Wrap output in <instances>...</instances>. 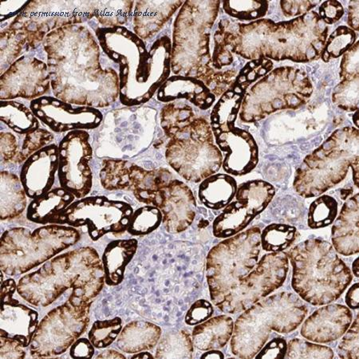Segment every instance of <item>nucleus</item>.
Returning <instances> with one entry per match:
<instances>
[{
    "mask_svg": "<svg viewBox=\"0 0 359 359\" xmlns=\"http://www.w3.org/2000/svg\"><path fill=\"white\" fill-rule=\"evenodd\" d=\"M102 258L92 247H83L59 254L39 269L20 278L17 293L39 308L55 302L68 289L93 301L105 285Z\"/></svg>",
    "mask_w": 359,
    "mask_h": 359,
    "instance_id": "f257e3e1",
    "label": "nucleus"
},
{
    "mask_svg": "<svg viewBox=\"0 0 359 359\" xmlns=\"http://www.w3.org/2000/svg\"><path fill=\"white\" fill-rule=\"evenodd\" d=\"M286 254L292 267L293 290L311 305L334 302L353 280L348 266L326 241L306 240Z\"/></svg>",
    "mask_w": 359,
    "mask_h": 359,
    "instance_id": "f03ea898",
    "label": "nucleus"
},
{
    "mask_svg": "<svg viewBox=\"0 0 359 359\" xmlns=\"http://www.w3.org/2000/svg\"><path fill=\"white\" fill-rule=\"evenodd\" d=\"M308 314V306L297 294L282 292L269 295L237 318L230 340L231 354L239 358H255L271 332L292 333Z\"/></svg>",
    "mask_w": 359,
    "mask_h": 359,
    "instance_id": "7ed1b4c3",
    "label": "nucleus"
},
{
    "mask_svg": "<svg viewBox=\"0 0 359 359\" xmlns=\"http://www.w3.org/2000/svg\"><path fill=\"white\" fill-rule=\"evenodd\" d=\"M358 165V130L344 127L306 157L295 172L293 187L304 198H318L344 181Z\"/></svg>",
    "mask_w": 359,
    "mask_h": 359,
    "instance_id": "20e7f679",
    "label": "nucleus"
},
{
    "mask_svg": "<svg viewBox=\"0 0 359 359\" xmlns=\"http://www.w3.org/2000/svg\"><path fill=\"white\" fill-rule=\"evenodd\" d=\"M80 239L79 231L68 225L46 224L34 231L23 227L8 229L0 241V267L9 276L26 274L78 244Z\"/></svg>",
    "mask_w": 359,
    "mask_h": 359,
    "instance_id": "39448f33",
    "label": "nucleus"
},
{
    "mask_svg": "<svg viewBox=\"0 0 359 359\" xmlns=\"http://www.w3.org/2000/svg\"><path fill=\"white\" fill-rule=\"evenodd\" d=\"M205 2L184 3L175 26L172 48V71L184 74L210 85L217 74L210 67V36L214 22L217 19L219 2L205 14L211 2L201 13ZM206 7V6H205Z\"/></svg>",
    "mask_w": 359,
    "mask_h": 359,
    "instance_id": "423d86ee",
    "label": "nucleus"
},
{
    "mask_svg": "<svg viewBox=\"0 0 359 359\" xmlns=\"http://www.w3.org/2000/svg\"><path fill=\"white\" fill-rule=\"evenodd\" d=\"M262 229L258 226L226 238L214 246L206 259V279L212 303L218 308L259 259Z\"/></svg>",
    "mask_w": 359,
    "mask_h": 359,
    "instance_id": "0eeeda50",
    "label": "nucleus"
},
{
    "mask_svg": "<svg viewBox=\"0 0 359 359\" xmlns=\"http://www.w3.org/2000/svg\"><path fill=\"white\" fill-rule=\"evenodd\" d=\"M167 137L168 163L187 182H201L221 170L223 155L205 118L196 117Z\"/></svg>",
    "mask_w": 359,
    "mask_h": 359,
    "instance_id": "6e6552de",
    "label": "nucleus"
},
{
    "mask_svg": "<svg viewBox=\"0 0 359 359\" xmlns=\"http://www.w3.org/2000/svg\"><path fill=\"white\" fill-rule=\"evenodd\" d=\"M92 303L72 292L65 304L50 311L34 334L32 357L51 358L65 353L88 330Z\"/></svg>",
    "mask_w": 359,
    "mask_h": 359,
    "instance_id": "1a4fd4ad",
    "label": "nucleus"
},
{
    "mask_svg": "<svg viewBox=\"0 0 359 359\" xmlns=\"http://www.w3.org/2000/svg\"><path fill=\"white\" fill-rule=\"evenodd\" d=\"M313 92L308 78H276V69L245 93L240 118L254 123L281 109H297L309 100Z\"/></svg>",
    "mask_w": 359,
    "mask_h": 359,
    "instance_id": "9d476101",
    "label": "nucleus"
},
{
    "mask_svg": "<svg viewBox=\"0 0 359 359\" xmlns=\"http://www.w3.org/2000/svg\"><path fill=\"white\" fill-rule=\"evenodd\" d=\"M134 213L132 206L125 201H114L103 196H86L74 201L51 224L86 226L93 241H97L109 233H124L129 227Z\"/></svg>",
    "mask_w": 359,
    "mask_h": 359,
    "instance_id": "9b49d317",
    "label": "nucleus"
},
{
    "mask_svg": "<svg viewBox=\"0 0 359 359\" xmlns=\"http://www.w3.org/2000/svg\"><path fill=\"white\" fill-rule=\"evenodd\" d=\"M289 270L286 252L264 255L247 276L224 299L218 309L225 314H240L268 297L285 283Z\"/></svg>",
    "mask_w": 359,
    "mask_h": 359,
    "instance_id": "f8f14e48",
    "label": "nucleus"
},
{
    "mask_svg": "<svg viewBox=\"0 0 359 359\" xmlns=\"http://www.w3.org/2000/svg\"><path fill=\"white\" fill-rule=\"evenodd\" d=\"M172 179V172L166 169L147 170L124 160H105L100 172L104 189L131 192L139 202L156 207L162 189Z\"/></svg>",
    "mask_w": 359,
    "mask_h": 359,
    "instance_id": "ddd939ff",
    "label": "nucleus"
},
{
    "mask_svg": "<svg viewBox=\"0 0 359 359\" xmlns=\"http://www.w3.org/2000/svg\"><path fill=\"white\" fill-rule=\"evenodd\" d=\"M275 195L273 185L263 180L241 184L237 188L235 201L225 207L213 222L214 236L226 239L245 231L268 208Z\"/></svg>",
    "mask_w": 359,
    "mask_h": 359,
    "instance_id": "4468645a",
    "label": "nucleus"
},
{
    "mask_svg": "<svg viewBox=\"0 0 359 359\" xmlns=\"http://www.w3.org/2000/svg\"><path fill=\"white\" fill-rule=\"evenodd\" d=\"M92 158L90 136L86 131L69 133L59 148V180L61 187L76 199L88 196L93 187V175L89 165Z\"/></svg>",
    "mask_w": 359,
    "mask_h": 359,
    "instance_id": "2eb2a0df",
    "label": "nucleus"
},
{
    "mask_svg": "<svg viewBox=\"0 0 359 359\" xmlns=\"http://www.w3.org/2000/svg\"><path fill=\"white\" fill-rule=\"evenodd\" d=\"M17 283L13 279L2 283L0 337L16 341L23 348L30 346L39 326V313L13 298Z\"/></svg>",
    "mask_w": 359,
    "mask_h": 359,
    "instance_id": "dca6fc26",
    "label": "nucleus"
},
{
    "mask_svg": "<svg viewBox=\"0 0 359 359\" xmlns=\"http://www.w3.org/2000/svg\"><path fill=\"white\" fill-rule=\"evenodd\" d=\"M34 115L55 132L95 129L102 114L92 107L74 108L53 97H41L32 102Z\"/></svg>",
    "mask_w": 359,
    "mask_h": 359,
    "instance_id": "f3484780",
    "label": "nucleus"
},
{
    "mask_svg": "<svg viewBox=\"0 0 359 359\" xmlns=\"http://www.w3.org/2000/svg\"><path fill=\"white\" fill-rule=\"evenodd\" d=\"M158 208L162 213V224L170 234L187 231L196 218V202L193 191L176 178L162 189Z\"/></svg>",
    "mask_w": 359,
    "mask_h": 359,
    "instance_id": "a211bd4d",
    "label": "nucleus"
},
{
    "mask_svg": "<svg viewBox=\"0 0 359 359\" xmlns=\"http://www.w3.org/2000/svg\"><path fill=\"white\" fill-rule=\"evenodd\" d=\"M214 137L219 150L225 154L222 166L226 173L240 177L257 167L259 150L250 133L233 126Z\"/></svg>",
    "mask_w": 359,
    "mask_h": 359,
    "instance_id": "6ab92c4d",
    "label": "nucleus"
},
{
    "mask_svg": "<svg viewBox=\"0 0 359 359\" xmlns=\"http://www.w3.org/2000/svg\"><path fill=\"white\" fill-rule=\"evenodd\" d=\"M352 320V312L347 306L332 303L323 305L306 318L300 334L313 343H332L343 337Z\"/></svg>",
    "mask_w": 359,
    "mask_h": 359,
    "instance_id": "aec40b11",
    "label": "nucleus"
},
{
    "mask_svg": "<svg viewBox=\"0 0 359 359\" xmlns=\"http://www.w3.org/2000/svg\"><path fill=\"white\" fill-rule=\"evenodd\" d=\"M59 165V149L55 144L39 150L27 160L22 168L20 181L28 198H41L52 189Z\"/></svg>",
    "mask_w": 359,
    "mask_h": 359,
    "instance_id": "412c9836",
    "label": "nucleus"
},
{
    "mask_svg": "<svg viewBox=\"0 0 359 359\" xmlns=\"http://www.w3.org/2000/svg\"><path fill=\"white\" fill-rule=\"evenodd\" d=\"M161 102H172L185 100L202 111L210 109L216 101V96L201 80L194 77L176 76L167 81L158 94Z\"/></svg>",
    "mask_w": 359,
    "mask_h": 359,
    "instance_id": "4be33fe9",
    "label": "nucleus"
},
{
    "mask_svg": "<svg viewBox=\"0 0 359 359\" xmlns=\"http://www.w3.org/2000/svg\"><path fill=\"white\" fill-rule=\"evenodd\" d=\"M358 199L357 194L344 203L332 229V246L337 253L345 257L359 252Z\"/></svg>",
    "mask_w": 359,
    "mask_h": 359,
    "instance_id": "5701e85b",
    "label": "nucleus"
},
{
    "mask_svg": "<svg viewBox=\"0 0 359 359\" xmlns=\"http://www.w3.org/2000/svg\"><path fill=\"white\" fill-rule=\"evenodd\" d=\"M234 323L231 316L221 315L198 324L191 334L195 348L201 351L224 348L233 337Z\"/></svg>",
    "mask_w": 359,
    "mask_h": 359,
    "instance_id": "b1692460",
    "label": "nucleus"
},
{
    "mask_svg": "<svg viewBox=\"0 0 359 359\" xmlns=\"http://www.w3.org/2000/svg\"><path fill=\"white\" fill-rule=\"evenodd\" d=\"M161 334V328L153 323L133 321L121 330L116 346L121 352L130 355L151 351L158 346Z\"/></svg>",
    "mask_w": 359,
    "mask_h": 359,
    "instance_id": "393cba45",
    "label": "nucleus"
},
{
    "mask_svg": "<svg viewBox=\"0 0 359 359\" xmlns=\"http://www.w3.org/2000/svg\"><path fill=\"white\" fill-rule=\"evenodd\" d=\"M138 241L135 238L114 241L104 250L102 262L108 286H118L124 280L125 271L135 256Z\"/></svg>",
    "mask_w": 359,
    "mask_h": 359,
    "instance_id": "a878e982",
    "label": "nucleus"
},
{
    "mask_svg": "<svg viewBox=\"0 0 359 359\" xmlns=\"http://www.w3.org/2000/svg\"><path fill=\"white\" fill-rule=\"evenodd\" d=\"M75 199L72 193L62 187L51 189L41 198L30 203L27 210V218L34 224H51Z\"/></svg>",
    "mask_w": 359,
    "mask_h": 359,
    "instance_id": "bb28decb",
    "label": "nucleus"
},
{
    "mask_svg": "<svg viewBox=\"0 0 359 359\" xmlns=\"http://www.w3.org/2000/svg\"><path fill=\"white\" fill-rule=\"evenodd\" d=\"M248 88L235 81L233 85L219 98L211 113L210 125L213 135L235 126Z\"/></svg>",
    "mask_w": 359,
    "mask_h": 359,
    "instance_id": "cd10ccee",
    "label": "nucleus"
},
{
    "mask_svg": "<svg viewBox=\"0 0 359 359\" xmlns=\"http://www.w3.org/2000/svg\"><path fill=\"white\" fill-rule=\"evenodd\" d=\"M237 182L233 176L216 173L200 184L198 198L201 204L212 210H222L235 198Z\"/></svg>",
    "mask_w": 359,
    "mask_h": 359,
    "instance_id": "c85d7f7f",
    "label": "nucleus"
},
{
    "mask_svg": "<svg viewBox=\"0 0 359 359\" xmlns=\"http://www.w3.org/2000/svg\"><path fill=\"white\" fill-rule=\"evenodd\" d=\"M27 198L20 179L14 173H1V207L0 217L2 221L17 218L25 211Z\"/></svg>",
    "mask_w": 359,
    "mask_h": 359,
    "instance_id": "c756f323",
    "label": "nucleus"
},
{
    "mask_svg": "<svg viewBox=\"0 0 359 359\" xmlns=\"http://www.w3.org/2000/svg\"><path fill=\"white\" fill-rule=\"evenodd\" d=\"M155 358H192L194 346L192 335L184 330L166 334L160 339Z\"/></svg>",
    "mask_w": 359,
    "mask_h": 359,
    "instance_id": "7c9ffc66",
    "label": "nucleus"
},
{
    "mask_svg": "<svg viewBox=\"0 0 359 359\" xmlns=\"http://www.w3.org/2000/svg\"><path fill=\"white\" fill-rule=\"evenodd\" d=\"M297 235V229L292 225L271 224L262 230L260 245L266 252H283L293 245Z\"/></svg>",
    "mask_w": 359,
    "mask_h": 359,
    "instance_id": "2f4dec72",
    "label": "nucleus"
},
{
    "mask_svg": "<svg viewBox=\"0 0 359 359\" xmlns=\"http://www.w3.org/2000/svg\"><path fill=\"white\" fill-rule=\"evenodd\" d=\"M1 120L10 129L20 134H30L39 128L38 120L19 102H3Z\"/></svg>",
    "mask_w": 359,
    "mask_h": 359,
    "instance_id": "473e14b6",
    "label": "nucleus"
},
{
    "mask_svg": "<svg viewBox=\"0 0 359 359\" xmlns=\"http://www.w3.org/2000/svg\"><path fill=\"white\" fill-rule=\"evenodd\" d=\"M339 213V203L329 195H321L311 203L308 214V225L311 229H320L331 225Z\"/></svg>",
    "mask_w": 359,
    "mask_h": 359,
    "instance_id": "72a5a7b5",
    "label": "nucleus"
},
{
    "mask_svg": "<svg viewBox=\"0 0 359 359\" xmlns=\"http://www.w3.org/2000/svg\"><path fill=\"white\" fill-rule=\"evenodd\" d=\"M162 224V213L158 207L144 205L134 211L127 233L132 236H147Z\"/></svg>",
    "mask_w": 359,
    "mask_h": 359,
    "instance_id": "f704fd0d",
    "label": "nucleus"
},
{
    "mask_svg": "<svg viewBox=\"0 0 359 359\" xmlns=\"http://www.w3.org/2000/svg\"><path fill=\"white\" fill-rule=\"evenodd\" d=\"M123 328V320L120 317L112 320H97L90 328L88 339L97 349H106L117 340Z\"/></svg>",
    "mask_w": 359,
    "mask_h": 359,
    "instance_id": "c9c22d12",
    "label": "nucleus"
},
{
    "mask_svg": "<svg viewBox=\"0 0 359 359\" xmlns=\"http://www.w3.org/2000/svg\"><path fill=\"white\" fill-rule=\"evenodd\" d=\"M226 13L241 21H252L264 17L269 9L268 1H224Z\"/></svg>",
    "mask_w": 359,
    "mask_h": 359,
    "instance_id": "e433bc0d",
    "label": "nucleus"
},
{
    "mask_svg": "<svg viewBox=\"0 0 359 359\" xmlns=\"http://www.w3.org/2000/svg\"><path fill=\"white\" fill-rule=\"evenodd\" d=\"M334 351L329 346L311 343L298 338L288 341L286 358H333Z\"/></svg>",
    "mask_w": 359,
    "mask_h": 359,
    "instance_id": "4c0bfd02",
    "label": "nucleus"
},
{
    "mask_svg": "<svg viewBox=\"0 0 359 359\" xmlns=\"http://www.w3.org/2000/svg\"><path fill=\"white\" fill-rule=\"evenodd\" d=\"M355 39L356 34L351 29L344 26L337 28L328 39L322 55L323 60L328 62L332 57L337 59L351 48Z\"/></svg>",
    "mask_w": 359,
    "mask_h": 359,
    "instance_id": "58836bf2",
    "label": "nucleus"
},
{
    "mask_svg": "<svg viewBox=\"0 0 359 359\" xmlns=\"http://www.w3.org/2000/svg\"><path fill=\"white\" fill-rule=\"evenodd\" d=\"M332 101L339 108L346 111H356L358 109V78L343 80L335 88Z\"/></svg>",
    "mask_w": 359,
    "mask_h": 359,
    "instance_id": "ea45409f",
    "label": "nucleus"
},
{
    "mask_svg": "<svg viewBox=\"0 0 359 359\" xmlns=\"http://www.w3.org/2000/svg\"><path fill=\"white\" fill-rule=\"evenodd\" d=\"M358 320L357 316L354 322L343 335L337 349L338 355L341 358H359L358 350Z\"/></svg>",
    "mask_w": 359,
    "mask_h": 359,
    "instance_id": "a19ab883",
    "label": "nucleus"
},
{
    "mask_svg": "<svg viewBox=\"0 0 359 359\" xmlns=\"http://www.w3.org/2000/svg\"><path fill=\"white\" fill-rule=\"evenodd\" d=\"M214 309L210 301L206 299L196 300L190 306L185 316V323L189 326H196L210 318L213 315Z\"/></svg>",
    "mask_w": 359,
    "mask_h": 359,
    "instance_id": "79ce46f5",
    "label": "nucleus"
},
{
    "mask_svg": "<svg viewBox=\"0 0 359 359\" xmlns=\"http://www.w3.org/2000/svg\"><path fill=\"white\" fill-rule=\"evenodd\" d=\"M358 45L357 42L347 50L341 60L340 77L343 80L358 78Z\"/></svg>",
    "mask_w": 359,
    "mask_h": 359,
    "instance_id": "37998d69",
    "label": "nucleus"
},
{
    "mask_svg": "<svg viewBox=\"0 0 359 359\" xmlns=\"http://www.w3.org/2000/svg\"><path fill=\"white\" fill-rule=\"evenodd\" d=\"M287 343L285 339L279 337L267 341L257 353L256 358H285Z\"/></svg>",
    "mask_w": 359,
    "mask_h": 359,
    "instance_id": "c03bdc74",
    "label": "nucleus"
},
{
    "mask_svg": "<svg viewBox=\"0 0 359 359\" xmlns=\"http://www.w3.org/2000/svg\"><path fill=\"white\" fill-rule=\"evenodd\" d=\"M344 11L341 4L337 1L324 2L320 8V19L328 25L339 21L344 15Z\"/></svg>",
    "mask_w": 359,
    "mask_h": 359,
    "instance_id": "a18cd8bd",
    "label": "nucleus"
},
{
    "mask_svg": "<svg viewBox=\"0 0 359 359\" xmlns=\"http://www.w3.org/2000/svg\"><path fill=\"white\" fill-rule=\"evenodd\" d=\"M16 341L0 337V358H25L26 353Z\"/></svg>",
    "mask_w": 359,
    "mask_h": 359,
    "instance_id": "49530a36",
    "label": "nucleus"
},
{
    "mask_svg": "<svg viewBox=\"0 0 359 359\" xmlns=\"http://www.w3.org/2000/svg\"><path fill=\"white\" fill-rule=\"evenodd\" d=\"M95 348L89 339L79 338L69 347V355L72 358H92L95 355Z\"/></svg>",
    "mask_w": 359,
    "mask_h": 359,
    "instance_id": "de8ad7c7",
    "label": "nucleus"
},
{
    "mask_svg": "<svg viewBox=\"0 0 359 359\" xmlns=\"http://www.w3.org/2000/svg\"><path fill=\"white\" fill-rule=\"evenodd\" d=\"M358 283H355L347 291L345 297L347 308L352 310H357L358 309Z\"/></svg>",
    "mask_w": 359,
    "mask_h": 359,
    "instance_id": "09e8293b",
    "label": "nucleus"
},
{
    "mask_svg": "<svg viewBox=\"0 0 359 359\" xmlns=\"http://www.w3.org/2000/svg\"><path fill=\"white\" fill-rule=\"evenodd\" d=\"M358 2H351L349 8V25L354 29L355 31H358Z\"/></svg>",
    "mask_w": 359,
    "mask_h": 359,
    "instance_id": "8fccbe9b",
    "label": "nucleus"
},
{
    "mask_svg": "<svg viewBox=\"0 0 359 359\" xmlns=\"http://www.w3.org/2000/svg\"><path fill=\"white\" fill-rule=\"evenodd\" d=\"M96 358H126V357L119 351L108 349L103 351L100 355H97Z\"/></svg>",
    "mask_w": 359,
    "mask_h": 359,
    "instance_id": "3c124183",
    "label": "nucleus"
},
{
    "mask_svg": "<svg viewBox=\"0 0 359 359\" xmlns=\"http://www.w3.org/2000/svg\"><path fill=\"white\" fill-rule=\"evenodd\" d=\"M201 358H207V359H219V358H224V355L219 350H210L207 351L201 356Z\"/></svg>",
    "mask_w": 359,
    "mask_h": 359,
    "instance_id": "603ef678",
    "label": "nucleus"
},
{
    "mask_svg": "<svg viewBox=\"0 0 359 359\" xmlns=\"http://www.w3.org/2000/svg\"><path fill=\"white\" fill-rule=\"evenodd\" d=\"M155 357L151 354V353L148 351H142L136 353L131 356V358H154Z\"/></svg>",
    "mask_w": 359,
    "mask_h": 359,
    "instance_id": "864d4df0",
    "label": "nucleus"
},
{
    "mask_svg": "<svg viewBox=\"0 0 359 359\" xmlns=\"http://www.w3.org/2000/svg\"><path fill=\"white\" fill-rule=\"evenodd\" d=\"M352 273L355 277H359V259H355V262L352 264Z\"/></svg>",
    "mask_w": 359,
    "mask_h": 359,
    "instance_id": "5fc2aeb1",
    "label": "nucleus"
},
{
    "mask_svg": "<svg viewBox=\"0 0 359 359\" xmlns=\"http://www.w3.org/2000/svg\"><path fill=\"white\" fill-rule=\"evenodd\" d=\"M358 111H356V112L354 114V116H353V121H354V123L356 126L357 128L358 127Z\"/></svg>",
    "mask_w": 359,
    "mask_h": 359,
    "instance_id": "6e6d98bb",
    "label": "nucleus"
}]
</instances>
